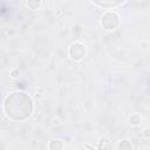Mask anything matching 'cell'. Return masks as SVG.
I'll return each mask as SVG.
<instances>
[{"instance_id":"obj_1","label":"cell","mask_w":150,"mask_h":150,"mask_svg":"<svg viewBox=\"0 0 150 150\" xmlns=\"http://www.w3.org/2000/svg\"><path fill=\"white\" fill-rule=\"evenodd\" d=\"M4 110L6 115L16 122L27 120L33 112V101L32 98L21 91L12 93L5 98Z\"/></svg>"},{"instance_id":"obj_2","label":"cell","mask_w":150,"mask_h":150,"mask_svg":"<svg viewBox=\"0 0 150 150\" xmlns=\"http://www.w3.org/2000/svg\"><path fill=\"white\" fill-rule=\"evenodd\" d=\"M101 23L103 26V28L108 29V30H111V29H115L117 28L118 23H120V18L116 13L114 12H108L105 13L103 16H102V20H101Z\"/></svg>"},{"instance_id":"obj_3","label":"cell","mask_w":150,"mask_h":150,"mask_svg":"<svg viewBox=\"0 0 150 150\" xmlns=\"http://www.w3.org/2000/svg\"><path fill=\"white\" fill-rule=\"evenodd\" d=\"M69 54H70L73 60H76V61L82 60L84 57V55H86V48L81 43H73L70 46Z\"/></svg>"},{"instance_id":"obj_4","label":"cell","mask_w":150,"mask_h":150,"mask_svg":"<svg viewBox=\"0 0 150 150\" xmlns=\"http://www.w3.org/2000/svg\"><path fill=\"white\" fill-rule=\"evenodd\" d=\"M94 4H96L100 7H104V8H112L116 7L118 5H121L122 2H124L125 0H91Z\"/></svg>"},{"instance_id":"obj_5","label":"cell","mask_w":150,"mask_h":150,"mask_svg":"<svg viewBox=\"0 0 150 150\" xmlns=\"http://www.w3.org/2000/svg\"><path fill=\"white\" fill-rule=\"evenodd\" d=\"M27 5L30 9H38L41 5V0H28Z\"/></svg>"},{"instance_id":"obj_6","label":"cell","mask_w":150,"mask_h":150,"mask_svg":"<svg viewBox=\"0 0 150 150\" xmlns=\"http://www.w3.org/2000/svg\"><path fill=\"white\" fill-rule=\"evenodd\" d=\"M55 148L62 149V148H63V145H62L61 143L56 142V141H52V142H50V144H49V149H55Z\"/></svg>"},{"instance_id":"obj_7","label":"cell","mask_w":150,"mask_h":150,"mask_svg":"<svg viewBox=\"0 0 150 150\" xmlns=\"http://www.w3.org/2000/svg\"><path fill=\"white\" fill-rule=\"evenodd\" d=\"M118 148H120V149H124V148H132V146H131V144L127 143V141H124V143H121V144L118 145Z\"/></svg>"}]
</instances>
